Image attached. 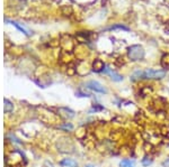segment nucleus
Listing matches in <instances>:
<instances>
[{
  "instance_id": "obj_5",
  "label": "nucleus",
  "mask_w": 169,
  "mask_h": 167,
  "mask_svg": "<svg viewBox=\"0 0 169 167\" xmlns=\"http://www.w3.org/2000/svg\"><path fill=\"white\" fill-rule=\"evenodd\" d=\"M60 165L63 167H77V162H74L70 158H64L63 160L60 162Z\"/></svg>"
},
{
  "instance_id": "obj_2",
  "label": "nucleus",
  "mask_w": 169,
  "mask_h": 167,
  "mask_svg": "<svg viewBox=\"0 0 169 167\" xmlns=\"http://www.w3.org/2000/svg\"><path fill=\"white\" fill-rule=\"evenodd\" d=\"M165 76H166V71L165 70L148 69V70L142 72V79H146V80H161Z\"/></svg>"
},
{
  "instance_id": "obj_15",
  "label": "nucleus",
  "mask_w": 169,
  "mask_h": 167,
  "mask_svg": "<svg viewBox=\"0 0 169 167\" xmlns=\"http://www.w3.org/2000/svg\"><path fill=\"white\" fill-rule=\"evenodd\" d=\"M162 166L163 167H169V158H167L166 160L162 163Z\"/></svg>"
},
{
  "instance_id": "obj_8",
  "label": "nucleus",
  "mask_w": 169,
  "mask_h": 167,
  "mask_svg": "<svg viewBox=\"0 0 169 167\" xmlns=\"http://www.w3.org/2000/svg\"><path fill=\"white\" fill-rule=\"evenodd\" d=\"M14 110V106H13V103L10 102L9 100L5 99V112L6 113H9Z\"/></svg>"
},
{
  "instance_id": "obj_3",
  "label": "nucleus",
  "mask_w": 169,
  "mask_h": 167,
  "mask_svg": "<svg viewBox=\"0 0 169 167\" xmlns=\"http://www.w3.org/2000/svg\"><path fill=\"white\" fill-rule=\"evenodd\" d=\"M86 86H87L89 90L97 92V93H101V94H106L107 93V89L101 83H99L98 81H89L87 82Z\"/></svg>"
},
{
  "instance_id": "obj_13",
  "label": "nucleus",
  "mask_w": 169,
  "mask_h": 167,
  "mask_svg": "<svg viewBox=\"0 0 169 167\" xmlns=\"http://www.w3.org/2000/svg\"><path fill=\"white\" fill-rule=\"evenodd\" d=\"M60 128H61V129H67V130H72L73 126L71 125V123H64V125L60 126Z\"/></svg>"
},
{
  "instance_id": "obj_1",
  "label": "nucleus",
  "mask_w": 169,
  "mask_h": 167,
  "mask_svg": "<svg viewBox=\"0 0 169 167\" xmlns=\"http://www.w3.org/2000/svg\"><path fill=\"white\" fill-rule=\"evenodd\" d=\"M146 52L141 45H132L127 48V56L132 62H138L144 59Z\"/></svg>"
},
{
  "instance_id": "obj_9",
  "label": "nucleus",
  "mask_w": 169,
  "mask_h": 167,
  "mask_svg": "<svg viewBox=\"0 0 169 167\" xmlns=\"http://www.w3.org/2000/svg\"><path fill=\"white\" fill-rule=\"evenodd\" d=\"M161 65L165 69H169V54H165L161 57Z\"/></svg>"
},
{
  "instance_id": "obj_12",
  "label": "nucleus",
  "mask_w": 169,
  "mask_h": 167,
  "mask_svg": "<svg viewBox=\"0 0 169 167\" xmlns=\"http://www.w3.org/2000/svg\"><path fill=\"white\" fill-rule=\"evenodd\" d=\"M108 29H123V31H129V28L125 27V26L123 25H116V26H112V27H110Z\"/></svg>"
},
{
  "instance_id": "obj_11",
  "label": "nucleus",
  "mask_w": 169,
  "mask_h": 167,
  "mask_svg": "<svg viewBox=\"0 0 169 167\" xmlns=\"http://www.w3.org/2000/svg\"><path fill=\"white\" fill-rule=\"evenodd\" d=\"M142 72H143V71H136V72H135L134 74L132 75L131 80H132V81H136V80H140V79H142Z\"/></svg>"
},
{
  "instance_id": "obj_16",
  "label": "nucleus",
  "mask_w": 169,
  "mask_h": 167,
  "mask_svg": "<svg viewBox=\"0 0 169 167\" xmlns=\"http://www.w3.org/2000/svg\"><path fill=\"white\" fill-rule=\"evenodd\" d=\"M166 26H167V31H169V20H168V21L166 22Z\"/></svg>"
},
{
  "instance_id": "obj_4",
  "label": "nucleus",
  "mask_w": 169,
  "mask_h": 167,
  "mask_svg": "<svg viewBox=\"0 0 169 167\" xmlns=\"http://www.w3.org/2000/svg\"><path fill=\"white\" fill-rule=\"evenodd\" d=\"M104 70H105V63L100 59H96L93 63V71L99 73V72H104Z\"/></svg>"
},
{
  "instance_id": "obj_7",
  "label": "nucleus",
  "mask_w": 169,
  "mask_h": 167,
  "mask_svg": "<svg viewBox=\"0 0 169 167\" xmlns=\"http://www.w3.org/2000/svg\"><path fill=\"white\" fill-rule=\"evenodd\" d=\"M6 21H7V22H10L11 25L15 26V27H16L17 29H19V31H22L23 34H25L26 36H29V35H31V34L28 33V31H26V29H25V28H24V27H23V26H20L19 24H18V22H16V21H11V20H8V19H6Z\"/></svg>"
},
{
  "instance_id": "obj_17",
  "label": "nucleus",
  "mask_w": 169,
  "mask_h": 167,
  "mask_svg": "<svg viewBox=\"0 0 169 167\" xmlns=\"http://www.w3.org/2000/svg\"><path fill=\"white\" fill-rule=\"evenodd\" d=\"M86 167H93V165H87Z\"/></svg>"
},
{
  "instance_id": "obj_10",
  "label": "nucleus",
  "mask_w": 169,
  "mask_h": 167,
  "mask_svg": "<svg viewBox=\"0 0 169 167\" xmlns=\"http://www.w3.org/2000/svg\"><path fill=\"white\" fill-rule=\"evenodd\" d=\"M152 162H153V159H152L151 157L146 156L144 158H142V160H141V164H142V166H143V167H149L150 165L152 164Z\"/></svg>"
},
{
  "instance_id": "obj_6",
  "label": "nucleus",
  "mask_w": 169,
  "mask_h": 167,
  "mask_svg": "<svg viewBox=\"0 0 169 167\" xmlns=\"http://www.w3.org/2000/svg\"><path fill=\"white\" fill-rule=\"evenodd\" d=\"M120 167H135L134 159H122L120 162Z\"/></svg>"
},
{
  "instance_id": "obj_14",
  "label": "nucleus",
  "mask_w": 169,
  "mask_h": 167,
  "mask_svg": "<svg viewBox=\"0 0 169 167\" xmlns=\"http://www.w3.org/2000/svg\"><path fill=\"white\" fill-rule=\"evenodd\" d=\"M93 110H95L96 111H101V110H104V107L99 106V104H94L93 106Z\"/></svg>"
}]
</instances>
